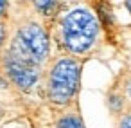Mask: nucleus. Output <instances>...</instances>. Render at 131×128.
<instances>
[{"mask_svg":"<svg viewBox=\"0 0 131 128\" xmlns=\"http://www.w3.org/2000/svg\"><path fill=\"white\" fill-rule=\"evenodd\" d=\"M101 36L97 15L86 6H74L58 22V43L70 56H83L93 51Z\"/></svg>","mask_w":131,"mask_h":128,"instance_id":"nucleus-1","label":"nucleus"},{"mask_svg":"<svg viewBox=\"0 0 131 128\" xmlns=\"http://www.w3.org/2000/svg\"><path fill=\"white\" fill-rule=\"evenodd\" d=\"M83 61L74 56L56 58L45 78V94L54 106H70L75 101L81 85Z\"/></svg>","mask_w":131,"mask_h":128,"instance_id":"nucleus-2","label":"nucleus"},{"mask_svg":"<svg viewBox=\"0 0 131 128\" xmlns=\"http://www.w3.org/2000/svg\"><path fill=\"white\" fill-rule=\"evenodd\" d=\"M6 51L20 60L41 67L50 56V36L41 24L27 20L18 25Z\"/></svg>","mask_w":131,"mask_h":128,"instance_id":"nucleus-3","label":"nucleus"},{"mask_svg":"<svg viewBox=\"0 0 131 128\" xmlns=\"http://www.w3.org/2000/svg\"><path fill=\"white\" fill-rule=\"evenodd\" d=\"M2 69L9 78V81L16 85V88H20L22 92H31L41 78V67L25 60H20L9 54L7 51L2 54Z\"/></svg>","mask_w":131,"mask_h":128,"instance_id":"nucleus-4","label":"nucleus"},{"mask_svg":"<svg viewBox=\"0 0 131 128\" xmlns=\"http://www.w3.org/2000/svg\"><path fill=\"white\" fill-rule=\"evenodd\" d=\"M108 105H110V108H111L113 114L131 112V70H127V72L122 76L120 90L110 94Z\"/></svg>","mask_w":131,"mask_h":128,"instance_id":"nucleus-5","label":"nucleus"},{"mask_svg":"<svg viewBox=\"0 0 131 128\" xmlns=\"http://www.w3.org/2000/svg\"><path fill=\"white\" fill-rule=\"evenodd\" d=\"M54 128H84V123H83V117H81L77 106L74 105V106L67 108L56 121Z\"/></svg>","mask_w":131,"mask_h":128,"instance_id":"nucleus-6","label":"nucleus"},{"mask_svg":"<svg viewBox=\"0 0 131 128\" xmlns=\"http://www.w3.org/2000/svg\"><path fill=\"white\" fill-rule=\"evenodd\" d=\"M32 6H34V9H36L41 16L54 18L65 4H61V2H54V0H47V2H32Z\"/></svg>","mask_w":131,"mask_h":128,"instance_id":"nucleus-7","label":"nucleus"},{"mask_svg":"<svg viewBox=\"0 0 131 128\" xmlns=\"http://www.w3.org/2000/svg\"><path fill=\"white\" fill-rule=\"evenodd\" d=\"M117 128H131V112L120 114V117L117 121Z\"/></svg>","mask_w":131,"mask_h":128,"instance_id":"nucleus-8","label":"nucleus"},{"mask_svg":"<svg viewBox=\"0 0 131 128\" xmlns=\"http://www.w3.org/2000/svg\"><path fill=\"white\" fill-rule=\"evenodd\" d=\"M7 42V25L4 20H0V49H2Z\"/></svg>","mask_w":131,"mask_h":128,"instance_id":"nucleus-9","label":"nucleus"},{"mask_svg":"<svg viewBox=\"0 0 131 128\" xmlns=\"http://www.w3.org/2000/svg\"><path fill=\"white\" fill-rule=\"evenodd\" d=\"M9 9V2H0V20H4V16L7 15Z\"/></svg>","mask_w":131,"mask_h":128,"instance_id":"nucleus-10","label":"nucleus"},{"mask_svg":"<svg viewBox=\"0 0 131 128\" xmlns=\"http://www.w3.org/2000/svg\"><path fill=\"white\" fill-rule=\"evenodd\" d=\"M124 6H126V7H127V11L131 13V2H124Z\"/></svg>","mask_w":131,"mask_h":128,"instance_id":"nucleus-11","label":"nucleus"}]
</instances>
